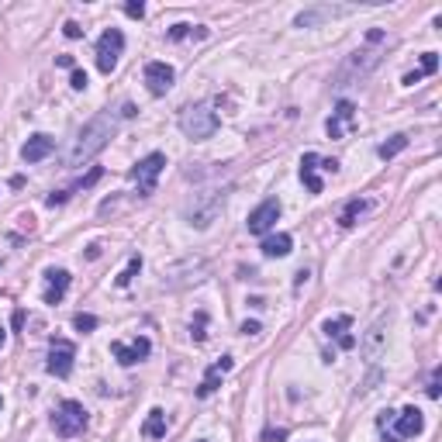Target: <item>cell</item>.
I'll return each mask as SVG.
<instances>
[{
    "label": "cell",
    "instance_id": "8",
    "mask_svg": "<svg viewBox=\"0 0 442 442\" xmlns=\"http://www.w3.org/2000/svg\"><path fill=\"white\" fill-rule=\"evenodd\" d=\"M73 359H76V346L70 339H52L49 342V359H45V370L52 377H70L73 373Z\"/></svg>",
    "mask_w": 442,
    "mask_h": 442
},
{
    "label": "cell",
    "instance_id": "38",
    "mask_svg": "<svg viewBox=\"0 0 442 442\" xmlns=\"http://www.w3.org/2000/svg\"><path fill=\"white\" fill-rule=\"evenodd\" d=\"M4 342H8V328L0 325V349H4Z\"/></svg>",
    "mask_w": 442,
    "mask_h": 442
},
{
    "label": "cell",
    "instance_id": "40",
    "mask_svg": "<svg viewBox=\"0 0 442 442\" xmlns=\"http://www.w3.org/2000/svg\"><path fill=\"white\" fill-rule=\"evenodd\" d=\"M197 442H204V439H197Z\"/></svg>",
    "mask_w": 442,
    "mask_h": 442
},
{
    "label": "cell",
    "instance_id": "32",
    "mask_svg": "<svg viewBox=\"0 0 442 442\" xmlns=\"http://www.w3.org/2000/svg\"><path fill=\"white\" fill-rule=\"evenodd\" d=\"M204 325H207V315L200 311V315H197V325H193V339H197V342H200V339L207 335V332H204Z\"/></svg>",
    "mask_w": 442,
    "mask_h": 442
},
{
    "label": "cell",
    "instance_id": "7",
    "mask_svg": "<svg viewBox=\"0 0 442 442\" xmlns=\"http://www.w3.org/2000/svg\"><path fill=\"white\" fill-rule=\"evenodd\" d=\"M121 52H125V35H121L118 28H107V32L101 35V42H97V70H101V73H111V70L118 66Z\"/></svg>",
    "mask_w": 442,
    "mask_h": 442
},
{
    "label": "cell",
    "instance_id": "5",
    "mask_svg": "<svg viewBox=\"0 0 442 442\" xmlns=\"http://www.w3.org/2000/svg\"><path fill=\"white\" fill-rule=\"evenodd\" d=\"M52 428H56V435H63V439L80 435V432L87 428V408H83L80 401H63V404L56 408V414H52Z\"/></svg>",
    "mask_w": 442,
    "mask_h": 442
},
{
    "label": "cell",
    "instance_id": "12",
    "mask_svg": "<svg viewBox=\"0 0 442 442\" xmlns=\"http://www.w3.org/2000/svg\"><path fill=\"white\" fill-rule=\"evenodd\" d=\"M232 370V356H221L207 373H204V380H200V387H197V397H207V394H214L218 390V383L225 380V373Z\"/></svg>",
    "mask_w": 442,
    "mask_h": 442
},
{
    "label": "cell",
    "instance_id": "1",
    "mask_svg": "<svg viewBox=\"0 0 442 442\" xmlns=\"http://www.w3.org/2000/svg\"><path fill=\"white\" fill-rule=\"evenodd\" d=\"M114 128H118L114 114H97V118H90V121L83 125V131L76 135L73 149L66 152V166H83V162H90V159L111 142Z\"/></svg>",
    "mask_w": 442,
    "mask_h": 442
},
{
    "label": "cell",
    "instance_id": "15",
    "mask_svg": "<svg viewBox=\"0 0 442 442\" xmlns=\"http://www.w3.org/2000/svg\"><path fill=\"white\" fill-rule=\"evenodd\" d=\"M342 14H352V8H328V4H322V8L301 11V14L294 18V25H297V28H311L315 21H325V18H342Z\"/></svg>",
    "mask_w": 442,
    "mask_h": 442
},
{
    "label": "cell",
    "instance_id": "21",
    "mask_svg": "<svg viewBox=\"0 0 442 442\" xmlns=\"http://www.w3.org/2000/svg\"><path fill=\"white\" fill-rule=\"evenodd\" d=\"M190 35H193V39H204L207 28H200V25H173V28H169V39H173V42H183V39H190Z\"/></svg>",
    "mask_w": 442,
    "mask_h": 442
},
{
    "label": "cell",
    "instance_id": "9",
    "mask_svg": "<svg viewBox=\"0 0 442 442\" xmlns=\"http://www.w3.org/2000/svg\"><path fill=\"white\" fill-rule=\"evenodd\" d=\"M277 218H280V200L270 197V200H263V204L249 214V232H253V235H270V229L277 225Z\"/></svg>",
    "mask_w": 442,
    "mask_h": 442
},
{
    "label": "cell",
    "instance_id": "2",
    "mask_svg": "<svg viewBox=\"0 0 442 442\" xmlns=\"http://www.w3.org/2000/svg\"><path fill=\"white\" fill-rule=\"evenodd\" d=\"M377 428L383 432V442H408L414 435H421L425 428V414L411 404L401 411H380L377 414Z\"/></svg>",
    "mask_w": 442,
    "mask_h": 442
},
{
    "label": "cell",
    "instance_id": "17",
    "mask_svg": "<svg viewBox=\"0 0 442 442\" xmlns=\"http://www.w3.org/2000/svg\"><path fill=\"white\" fill-rule=\"evenodd\" d=\"M263 256H270V260H280V256H291V249H294V239L287 235V232H277V235H263Z\"/></svg>",
    "mask_w": 442,
    "mask_h": 442
},
{
    "label": "cell",
    "instance_id": "24",
    "mask_svg": "<svg viewBox=\"0 0 442 442\" xmlns=\"http://www.w3.org/2000/svg\"><path fill=\"white\" fill-rule=\"evenodd\" d=\"M335 125H356V107H352V101H339V107H335V118H332Z\"/></svg>",
    "mask_w": 442,
    "mask_h": 442
},
{
    "label": "cell",
    "instance_id": "28",
    "mask_svg": "<svg viewBox=\"0 0 442 442\" xmlns=\"http://www.w3.org/2000/svg\"><path fill=\"white\" fill-rule=\"evenodd\" d=\"M87 83H90V80H87V73H83V70H73L70 87H73V90H87Z\"/></svg>",
    "mask_w": 442,
    "mask_h": 442
},
{
    "label": "cell",
    "instance_id": "35",
    "mask_svg": "<svg viewBox=\"0 0 442 442\" xmlns=\"http://www.w3.org/2000/svg\"><path fill=\"white\" fill-rule=\"evenodd\" d=\"M322 169H325V173H339V162H335V159H322Z\"/></svg>",
    "mask_w": 442,
    "mask_h": 442
},
{
    "label": "cell",
    "instance_id": "20",
    "mask_svg": "<svg viewBox=\"0 0 442 442\" xmlns=\"http://www.w3.org/2000/svg\"><path fill=\"white\" fill-rule=\"evenodd\" d=\"M366 207H370L366 200H349V204H346V211H342V218H339V225H342V229H352V225H356V218H359Z\"/></svg>",
    "mask_w": 442,
    "mask_h": 442
},
{
    "label": "cell",
    "instance_id": "3",
    "mask_svg": "<svg viewBox=\"0 0 442 442\" xmlns=\"http://www.w3.org/2000/svg\"><path fill=\"white\" fill-rule=\"evenodd\" d=\"M218 125H221V118H218V111L211 104H190V107L180 111V131L187 138H193V142L211 138L218 131Z\"/></svg>",
    "mask_w": 442,
    "mask_h": 442
},
{
    "label": "cell",
    "instance_id": "4",
    "mask_svg": "<svg viewBox=\"0 0 442 442\" xmlns=\"http://www.w3.org/2000/svg\"><path fill=\"white\" fill-rule=\"evenodd\" d=\"M162 169H166V156H162V152H149L145 159H138V162L128 169V180L138 187V197H149V193L156 190V180H159Z\"/></svg>",
    "mask_w": 442,
    "mask_h": 442
},
{
    "label": "cell",
    "instance_id": "33",
    "mask_svg": "<svg viewBox=\"0 0 442 442\" xmlns=\"http://www.w3.org/2000/svg\"><path fill=\"white\" fill-rule=\"evenodd\" d=\"M263 439H266V442H284V439H287V432H284V428H277V432H266Z\"/></svg>",
    "mask_w": 442,
    "mask_h": 442
},
{
    "label": "cell",
    "instance_id": "11",
    "mask_svg": "<svg viewBox=\"0 0 442 442\" xmlns=\"http://www.w3.org/2000/svg\"><path fill=\"white\" fill-rule=\"evenodd\" d=\"M173 80H176V73L169 63H145V87L152 97H162L173 87Z\"/></svg>",
    "mask_w": 442,
    "mask_h": 442
},
{
    "label": "cell",
    "instance_id": "6",
    "mask_svg": "<svg viewBox=\"0 0 442 442\" xmlns=\"http://www.w3.org/2000/svg\"><path fill=\"white\" fill-rule=\"evenodd\" d=\"M377 63H380V49H356L349 59H346V66L339 70V87H346V83H359L370 70H377Z\"/></svg>",
    "mask_w": 442,
    "mask_h": 442
},
{
    "label": "cell",
    "instance_id": "23",
    "mask_svg": "<svg viewBox=\"0 0 442 442\" xmlns=\"http://www.w3.org/2000/svg\"><path fill=\"white\" fill-rule=\"evenodd\" d=\"M383 322H387V318H380V322L370 328V335H366V352H370V356L380 352V342H383Z\"/></svg>",
    "mask_w": 442,
    "mask_h": 442
},
{
    "label": "cell",
    "instance_id": "39",
    "mask_svg": "<svg viewBox=\"0 0 442 442\" xmlns=\"http://www.w3.org/2000/svg\"><path fill=\"white\" fill-rule=\"evenodd\" d=\"M0 408H4V397H0Z\"/></svg>",
    "mask_w": 442,
    "mask_h": 442
},
{
    "label": "cell",
    "instance_id": "27",
    "mask_svg": "<svg viewBox=\"0 0 442 442\" xmlns=\"http://www.w3.org/2000/svg\"><path fill=\"white\" fill-rule=\"evenodd\" d=\"M73 325H76L80 332H94V328H97V318H94V315H83V311H80V315L73 318Z\"/></svg>",
    "mask_w": 442,
    "mask_h": 442
},
{
    "label": "cell",
    "instance_id": "34",
    "mask_svg": "<svg viewBox=\"0 0 442 442\" xmlns=\"http://www.w3.org/2000/svg\"><path fill=\"white\" fill-rule=\"evenodd\" d=\"M242 332H246V335H260L263 328H260V322H246V325H242Z\"/></svg>",
    "mask_w": 442,
    "mask_h": 442
},
{
    "label": "cell",
    "instance_id": "18",
    "mask_svg": "<svg viewBox=\"0 0 442 442\" xmlns=\"http://www.w3.org/2000/svg\"><path fill=\"white\" fill-rule=\"evenodd\" d=\"M142 432H145L149 439H162V435H166V411H162V408H152L149 418H145V425H142Z\"/></svg>",
    "mask_w": 442,
    "mask_h": 442
},
{
    "label": "cell",
    "instance_id": "37",
    "mask_svg": "<svg viewBox=\"0 0 442 442\" xmlns=\"http://www.w3.org/2000/svg\"><path fill=\"white\" fill-rule=\"evenodd\" d=\"M339 346H342V349H352V346H356V335H342Z\"/></svg>",
    "mask_w": 442,
    "mask_h": 442
},
{
    "label": "cell",
    "instance_id": "31",
    "mask_svg": "<svg viewBox=\"0 0 442 442\" xmlns=\"http://www.w3.org/2000/svg\"><path fill=\"white\" fill-rule=\"evenodd\" d=\"M63 35H66V39H83V28H80L76 21H66V25H63Z\"/></svg>",
    "mask_w": 442,
    "mask_h": 442
},
{
    "label": "cell",
    "instance_id": "29",
    "mask_svg": "<svg viewBox=\"0 0 442 442\" xmlns=\"http://www.w3.org/2000/svg\"><path fill=\"white\" fill-rule=\"evenodd\" d=\"M442 370H432V380H428V397H439L442 394Z\"/></svg>",
    "mask_w": 442,
    "mask_h": 442
},
{
    "label": "cell",
    "instance_id": "22",
    "mask_svg": "<svg viewBox=\"0 0 442 442\" xmlns=\"http://www.w3.org/2000/svg\"><path fill=\"white\" fill-rule=\"evenodd\" d=\"M349 325H352V318H349V315H342V318H335V322H325V325H322V332H325L328 339H342Z\"/></svg>",
    "mask_w": 442,
    "mask_h": 442
},
{
    "label": "cell",
    "instance_id": "10",
    "mask_svg": "<svg viewBox=\"0 0 442 442\" xmlns=\"http://www.w3.org/2000/svg\"><path fill=\"white\" fill-rule=\"evenodd\" d=\"M111 352H114V359L121 366H135V363H142L152 352V342L145 335H138L135 342H111Z\"/></svg>",
    "mask_w": 442,
    "mask_h": 442
},
{
    "label": "cell",
    "instance_id": "36",
    "mask_svg": "<svg viewBox=\"0 0 442 442\" xmlns=\"http://www.w3.org/2000/svg\"><path fill=\"white\" fill-rule=\"evenodd\" d=\"M56 66H63V70H73V56H59V59H56Z\"/></svg>",
    "mask_w": 442,
    "mask_h": 442
},
{
    "label": "cell",
    "instance_id": "26",
    "mask_svg": "<svg viewBox=\"0 0 442 442\" xmlns=\"http://www.w3.org/2000/svg\"><path fill=\"white\" fill-rule=\"evenodd\" d=\"M435 70H439V56H435V52H421V70H418V73H421V76H432Z\"/></svg>",
    "mask_w": 442,
    "mask_h": 442
},
{
    "label": "cell",
    "instance_id": "30",
    "mask_svg": "<svg viewBox=\"0 0 442 442\" xmlns=\"http://www.w3.org/2000/svg\"><path fill=\"white\" fill-rule=\"evenodd\" d=\"M125 14L128 18H142L145 14V4H142V0H131V4H125Z\"/></svg>",
    "mask_w": 442,
    "mask_h": 442
},
{
    "label": "cell",
    "instance_id": "19",
    "mask_svg": "<svg viewBox=\"0 0 442 442\" xmlns=\"http://www.w3.org/2000/svg\"><path fill=\"white\" fill-rule=\"evenodd\" d=\"M404 149H408V135H390V138L377 149V156H380V159H394V156L404 152Z\"/></svg>",
    "mask_w": 442,
    "mask_h": 442
},
{
    "label": "cell",
    "instance_id": "14",
    "mask_svg": "<svg viewBox=\"0 0 442 442\" xmlns=\"http://www.w3.org/2000/svg\"><path fill=\"white\" fill-rule=\"evenodd\" d=\"M70 291V273L66 270H45V304H59Z\"/></svg>",
    "mask_w": 442,
    "mask_h": 442
},
{
    "label": "cell",
    "instance_id": "13",
    "mask_svg": "<svg viewBox=\"0 0 442 442\" xmlns=\"http://www.w3.org/2000/svg\"><path fill=\"white\" fill-rule=\"evenodd\" d=\"M318 169H322V156H318V152H304V159H301V180H304V187H308L311 193H322V190H325Z\"/></svg>",
    "mask_w": 442,
    "mask_h": 442
},
{
    "label": "cell",
    "instance_id": "16",
    "mask_svg": "<svg viewBox=\"0 0 442 442\" xmlns=\"http://www.w3.org/2000/svg\"><path fill=\"white\" fill-rule=\"evenodd\" d=\"M52 149H56V138H49V135H32V138L25 142V149H21V159H25V162H42L45 156H52Z\"/></svg>",
    "mask_w": 442,
    "mask_h": 442
},
{
    "label": "cell",
    "instance_id": "25",
    "mask_svg": "<svg viewBox=\"0 0 442 442\" xmlns=\"http://www.w3.org/2000/svg\"><path fill=\"white\" fill-rule=\"evenodd\" d=\"M138 270H142V256H131V260H128V266H125V270H121V277H118V287H128V284L135 280V273H138Z\"/></svg>",
    "mask_w": 442,
    "mask_h": 442
}]
</instances>
